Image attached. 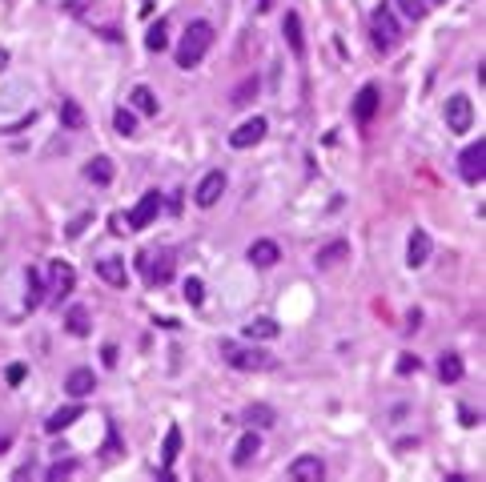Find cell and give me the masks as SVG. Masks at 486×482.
<instances>
[{"instance_id":"obj_1","label":"cell","mask_w":486,"mask_h":482,"mask_svg":"<svg viewBox=\"0 0 486 482\" xmlns=\"http://www.w3.org/2000/svg\"><path fill=\"white\" fill-rule=\"evenodd\" d=\"M221 362L229 370H241V374H262V370H274L277 366L270 350L253 346V342H233V338L221 342Z\"/></svg>"},{"instance_id":"obj_13","label":"cell","mask_w":486,"mask_h":482,"mask_svg":"<svg viewBox=\"0 0 486 482\" xmlns=\"http://www.w3.org/2000/svg\"><path fill=\"white\" fill-rule=\"evenodd\" d=\"M289 478H298V482H322V478H325V462H322L318 454H301V458H294Z\"/></svg>"},{"instance_id":"obj_6","label":"cell","mask_w":486,"mask_h":482,"mask_svg":"<svg viewBox=\"0 0 486 482\" xmlns=\"http://www.w3.org/2000/svg\"><path fill=\"white\" fill-rule=\"evenodd\" d=\"M225 185H229V177H225V169H209V173L197 181V189H193V201H197L201 210H213L217 201H221Z\"/></svg>"},{"instance_id":"obj_9","label":"cell","mask_w":486,"mask_h":482,"mask_svg":"<svg viewBox=\"0 0 486 482\" xmlns=\"http://www.w3.org/2000/svg\"><path fill=\"white\" fill-rule=\"evenodd\" d=\"M161 205H165V197L157 193V189H149V193H145L137 205H133V213H129V225H133V229H145V225H153V222H157V213H161Z\"/></svg>"},{"instance_id":"obj_40","label":"cell","mask_w":486,"mask_h":482,"mask_svg":"<svg viewBox=\"0 0 486 482\" xmlns=\"http://www.w3.org/2000/svg\"><path fill=\"white\" fill-rule=\"evenodd\" d=\"M8 69V49H0V73Z\"/></svg>"},{"instance_id":"obj_34","label":"cell","mask_w":486,"mask_h":482,"mask_svg":"<svg viewBox=\"0 0 486 482\" xmlns=\"http://www.w3.org/2000/svg\"><path fill=\"white\" fill-rule=\"evenodd\" d=\"M185 302L189 306H201V302H205V285H201V277H189L185 282Z\"/></svg>"},{"instance_id":"obj_38","label":"cell","mask_w":486,"mask_h":482,"mask_svg":"<svg viewBox=\"0 0 486 482\" xmlns=\"http://www.w3.org/2000/svg\"><path fill=\"white\" fill-rule=\"evenodd\" d=\"M88 222H93V213H85V217H76V222L69 225V237H76V234H81V229H85Z\"/></svg>"},{"instance_id":"obj_30","label":"cell","mask_w":486,"mask_h":482,"mask_svg":"<svg viewBox=\"0 0 486 482\" xmlns=\"http://www.w3.org/2000/svg\"><path fill=\"white\" fill-rule=\"evenodd\" d=\"M61 121L69 125V129H85V113H81L76 101H64V105H61Z\"/></svg>"},{"instance_id":"obj_14","label":"cell","mask_w":486,"mask_h":482,"mask_svg":"<svg viewBox=\"0 0 486 482\" xmlns=\"http://www.w3.org/2000/svg\"><path fill=\"white\" fill-rule=\"evenodd\" d=\"M378 105H382V93H378V85H361L358 88V97H354V117L358 121H374V113H378Z\"/></svg>"},{"instance_id":"obj_2","label":"cell","mask_w":486,"mask_h":482,"mask_svg":"<svg viewBox=\"0 0 486 482\" xmlns=\"http://www.w3.org/2000/svg\"><path fill=\"white\" fill-rule=\"evenodd\" d=\"M209 49H213V25L209 21H189L185 37L177 45V64H181V69H197Z\"/></svg>"},{"instance_id":"obj_11","label":"cell","mask_w":486,"mask_h":482,"mask_svg":"<svg viewBox=\"0 0 486 482\" xmlns=\"http://www.w3.org/2000/svg\"><path fill=\"white\" fill-rule=\"evenodd\" d=\"M49 273H52V302H57V306H61L64 297L73 294V285H76V273H73V265H69V261H52L49 265Z\"/></svg>"},{"instance_id":"obj_39","label":"cell","mask_w":486,"mask_h":482,"mask_svg":"<svg viewBox=\"0 0 486 482\" xmlns=\"http://www.w3.org/2000/svg\"><path fill=\"white\" fill-rule=\"evenodd\" d=\"M274 8V0H258V13H270Z\"/></svg>"},{"instance_id":"obj_21","label":"cell","mask_w":486,"mask_h":482,"mask_svg":"<svg viewBox=\"0 0 486 482\" xmlns=\"http://www.w3.org/2000/svg\"><path fill=\"white\" fill-rule=\"evenodd\" d=\"M258 450H262V430H245L233 450V466H250L253 458H258Z\"/></svg>"},{"instance_id":"obj_42","label":"cell","mask_w":486,"mask_h":482,"mask_svg":"<svg viewBox=\"0 0 486 482\" xmlns=\"http://www.w3.org/2000/svg\"><path fill=\"white\" fill-rule=\"evenodd\" d=\"M434 4H442V0H434Z\"/></svg>"},{"instance_id":"obj_12","label":"cell","mask_w":486,"mask_h":482,"mask_svg":"<svg viewBox=\"0 0 486 482\" xmlns=\"http://www.w3.org/2000/svg\"><path fill=\"white\" fill-rule=\"evenodd\" d=\"M93 390H97V374L88 366H76V370L64 374V394L69 398H88Z\"/></svg>"},{"instance_id":"obj_35","label":"cell","mask_w":486,"mask_h":482,"mask_svg":"<svg viewBox=\"0 0 486 482\" xmlns=\"http://www.w3.org/2000/svg\"><path fill=\"white\" fill-rule=\"evenodd\" d=\"M418 370H422V362L414 358V354H402L398 358V374L402 378H410V374H418Z\"/></svg>"},{"instance_id":"obj_4","label":"cell","mask_w":486,"mask_h":482,"mask_svg":"<svg viewBox=\"0 0 486 482\" xmlns=\"http://www.w3.org/2000/svg\"><path fill=\"white\" fill-rule=\"evenodd\" d=\"M137 265L149 273V285H169L173 282V270H177V249L165 246V249H157V258L145 249V253L137 258Z\"/></svg>"},{"instance_id":"obj_24","label":"cell","mask_w":486,"mask_h":482,"mask_svg":"<svg viewBox=\"0 0 486 482\" xmlns=\"http://www.w3.org/2000/svg\"><path fill=\"white\" fill-rule=\"evenodd\" d=\"M81 418V406H61V410H52L49 418H45V430L49 434H61V430H69V426H73V422Z\"/></svg>"},{"instance_id":"obj_5","label":"cell","mask_w":486,"mask_h":482,"mask_svg":"<svg viewBox=\"0 0 486 482\" xmlns=\"http://www.w3.org/2000/svg\"><path fill=\"white\" fill-rule=\"evenodd\" d=\"M458 173H462V181H470V185L482 181V177H486V141H474V145L462 149Z\"/></svg>"},{"instance_id":"obj_15","label":"cell","mask_w":486,"mask_h":482,"mask_svg":"<svg viewBox=\"0 0 486 482\" xmlns=\"http://www.w3.org/2000/svg\"><path fill=\"white\" fill-rule=\"evenodd\" d=\"M64 330H69V338H88L93 334V314H88V306H69L64 309Z\"/></svg>"},{"instance_id":"obj_26","label":"cell","mask_w":486,"mask_h":482,"mask_svg":"<svg viewBox=\"0 0 486 482\" xmlns=\"http://www.w3.org/2000/svg\"><path fill=\"white\" fill-rule=\"evenodd\" d=\"M133 109L137 113H145V117H157V113H161V105H157V97H153V88H145V85H137L133 88Z\"/></svg>"},{"instance_id":"obj_23","label":"cell","mask_w":486,"mask_h":482,"mask_svg":"<svg viewBox=\"0 0 486 482\" xmlns=\"http://www.w3.org/2000/svg\"><path fill=\"white\" fill-rule=\"evenodd\" d=\"M426 258H430V237H426L422 229H414V234H410V246H406V265H410V270H418V265H426Z\"/></svg>"},{"instance_id":"obj_25","label":"cell","mask_w":486,"mask_h":482,"mask_svg":"<svg viewBox=\"0 0 486 482\" xmlns=\"http://www.w3.org/2000/svg\"><path fill=\"white\" fill-rule=\"evenodd\" d=\"M462 358L458 354H442V358H438V378H442V382L446 386H454V382H462Z\"/></svg>"},{"instance_id":"obj_41","label":"cell","mask_w":486,"mask_h":482,"mask_svg":"<svg viewBox=\"0 0 486 482\" xmlns=\"http://www.w3.org/2000/svg\"><path fill=\"white\" fill-rule=\"evenodd\" d=\"M8 442H13V438H8V434H0V454H4V450H8Z\"/></svg>"},{"instance_id":"obj_33","label":"cell","mask_w":486,"mask_h":482,"mask_svg":"<svg viewBox=\"0 0 486 482\" xmlns=\"http://www.w3.org/2000/svg\"><path fill=\"white\" fill-rule=\"evenodd\" d=\"M394 4L402 8V16H406V21H422V16H426V4H430V0H394Z\"/></svg>"},{"instance_id":"obj_27","label":"cell","mask_w":486,"mask_h":482,"mask_svg":"<svg viewBox=\"0 0 486 482\" xmlns=\"http://www.w3.org/2000/svg\"><path fill=\"white\" fill-rule=\"evenodd\" d=\"M177 454H181V430H177V426H169V434H165V446H161V466H173Z\"/></svg>"},{"instance_id":"obj_29","label":"cell","mask_w":486,"mask_h":482,"mask_svg":"<svg viewBox=\"0 0 486 482\" xmlns=\"http://www.w3.org/2000/svg\"><path fill=\"white\" fill-rule=\"evenodd\" d=\"M258 88H262L258 85V76H245V81L233 88V105H250V101L258 97Z\"/></svg>"},{"instance_id":"obj_22","label":"cell","mask_w":486,"mask_h":482,"mask_svg":"<svg viewBox=\"0 0 486 482\" xmlns=\"http://www.w3.org/2000/svg\"><path fill=\"white\" fill-rule=\"evenodd\" d=\"M282 334V326H277L274 318H250L245 321V330H241V338H250V342H270V338Z\"/></svg>"},{"instance_id":"obj_7","label":"cell","mask_w":486,"mask_h":482,"mask_svg":"<svg viewBox=\"0 0 486 482\" xmlns=\"http://www.w3.org/2000/svg\"><path fill=\"white\" fill-rule=\"evenodd\" d=\"M265 129H270V125H265V117H250V121H241L233 133H229V145H233V149L262 145V141H265Z\"/></svg>"},{"instance_id":"obj_31","label":"cell","mask_w":486,"mask_h":482,"mask_svg":"<svg viewBox=\"0 0 486 482\" xmlns=\"http://www.w3.org/2000/svg\"><path fill=\"white\" fill-rule=\"evenodd\" d=\"M145 45H149L153 52H161L165 45H169V28H165V21H157V25H153L149 33H145Z\"/></svg>"},{"instance_id":"obj_17","label":"cell","mask_w":486,"mask_h":482,"mask_svg":"<svg viewBox=\"0 0 486 482\" xmlns=\"http://www.w3.org/2000/svg\"><path fill=\"white\" fill-rule=\"evenodd\" d=\"M241 418H245V426H250V430H270V426L277 422V410L265 406V402H250V406L241 410Z\"/></svg>"},{"instance_id":"obj_19","label":"cell","mask_w":486,"mask_h":482,"mask_svg":"<svg viewBox=\"0 0 486 482\" xmlns=\"http://www.w3.org/2000/svg\"><path fill=\"white\" fill-rule=\"evenodd\" d=\"M282 33H286V45L294 57H306V33H301V16L298 13H286L282 16Z\"/></svg>"},{"instance_id":"obj_20","label":"cell","mask_w":486,"mask_h":482,"mask_svg":"<svg viewBox=\"0 0 486 482\" xmlns=\"http://www.w3.org/2000/svg\"><path fill=\"white\" fill-rule=\"evenodd\" d=\"M85 177L93 181V185H109L112 177H117V165H112L105 153H97V157H88V161H85Z\"/></svg>"},{"instance_id":"obj_10","label":"cell","mask_w":486,"mask_h":482,"mask_svg":"<svg viewBox=\"0 0 486 482\" xmlns=\"http://www.w3.org/2000/svg\"><path fill=\"white\" fill-rule=\"evenodd\" d=\"M342 261H349V241L346 237H334V241H325V246L313 253V265H318L322 273L334 270V265H342Z\"/></svg>"},{"instance_id":"obj_32","label":"cell","mask_w":486,"mask_h":482,"mask_svg":"<svg viewBox=\"0 0 486 482\" xmlns=\"http://www.w3.org/2000/svg\"><path fill=\"white\" fill-rule=\"evenodd\" d=\"M112 129H117V133H125V137L137 133V117H133V109H117V117H112Z\"/></svg>"},{"instance_id":"obj_18","label":"cell","mask_w":486,"mask_h":482,"mask_svg":"<svg viewBox=\"0 0 486 482\" xmlns=\"http://www.w3.org/2000/svg\"><path fill=\"white\" fill-rule=\"evenodd\" d=\"M277 258H282V246H277L274 237H262V241H253V246H250V261L258 265V270L277 265Z\"/></svg>"},{"instance_id":"obj_36","label":"cell","mask_w":486,"mask_h":482,"mask_svg":"<svg viewBox=\"0 0 486 482\" xmlns=\"http://www.w3.org/2000/svg\"><path fill=\"white\" fill-rule=\"evenodd\" d=\"M25 374H28L25 362H13V366L4 370V378H8V386H21V382H25Z\"/></svg>"},{"instance_id":"obj_3","label":"cell","mask_w":486,"mask_h":482,"mask_svg":"<svg viewBox=\"0 0 486 482\" xmlns=\"http://www.w3.org/2000/svg\"><path fill=\"white\" fill-rule=\"evenodd\" d=\"M370 37H374V45L382 52L394 49V45L402 40V25H398V16H394V8H390L386 0H382V4L374 8V16H370Z\"/></svg>"},{"instance_id":"obj_16","label":"cell","mask_w":486,"mask_h":482,"mask_svg":"<svg viewBox=\"0 0 486 482\" xmlns=\"http://www.w3.org/2000/svg\"><path fill=\"white\" fill-rule=\"evenodd\" d=\"M97 273H100V282L112 285V289H125V285H129V273H125V261H121V258H100L97 261Z\"/></svg>"},{"instance_id":"obj_8","label":"cell","mask_w":486,"mask_h":482,"mask_svg":"<svg viewBox=\"0 0 486 482\" xmlns=\"http://www.w3.org/2000/svg\"><path fill=\"white\" fill-rule=\"evenodd\" d=\"M474 125V105H470V97H450L446 101V129L450 133H466Z\"/></svg>"},{"instance_id":"obj_37","label":"cell","mask_w":486,"mask_h":482,"mask_svg":"<svg viewBox=\"0 0 486 482\" xmlns=\"http://www.w3.org/2000/svg\"><path fill=\"white\" fill-rule=\"evenodd\" d=\"M73 466H76V462H57V466L49 470V478H69V474H73Z\"/></svg>"},{"instance_id":"obj_28","label":"cell","mask_w":486,"mask_h":482,"mask_svg":"<svg viewBox=\"0 0 486 482\" xmlns=\"http://www.w3.org/2000/svg\"><path fill=\"white\" fill-rule=\"evenodd\" d=\"M25 294H28V309H37V306H40V297H45V277H40L37 270H28V277H25Z\"/></svg>"}]
</instances>
